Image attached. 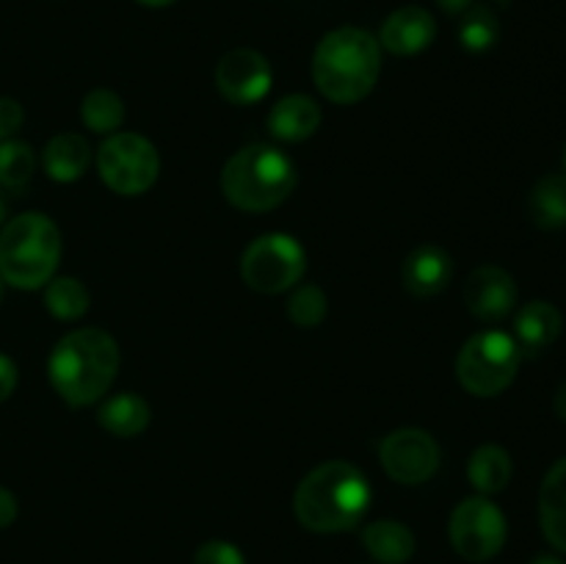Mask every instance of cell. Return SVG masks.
Segmentation results:
<instances>
[{"instance_id": "33", "label": "cell", "mask_w": 566, "mask_h": 564, "mask_svg": "<svg viewBox=\"0 0 566 564\" xmlns=\"http://www.w3.org/2000/svg\"><path fill=\"white\" fill-rule=\"evenodd\" d=\"M553 407H556V415H558V418H562L564 424H566V382H564L562 387H558L556 401H553Z\"/></svg>"}, {"instance_id": "13", "label": "cell", "mask_w": 566, "mask_h": 564, "mask_svg": "<svg viewBox=\"0 0 566 564\" xmlns=\"http://www.w3.org/2000/svg\"><path fill=\"white\" fill-rule=\"evenodd\" d=\"M434 36L437 22L431 11L420 9V6H403L385 20L379 44L396 55H415L423 53L434 42Z\"/></svg>"}, {"instance_id": "25", "label": "cell", "mask_w": 566, "mask_h": 564, "mask_svg": "<svg viewBox=\"0 0 566 564\" xmlns=\"http://www.w3.org/2000/svg\"><path fill=\"white\" fill-rule=\"evenodd\" d=\"M88 291L81 280L75 276H55L44 288V304L50 313L61 321H75L81 318L88 310Z\"/></svg>"}, {"instance_id": "14", "label": "cell", "mask_w": 566, "mask_h": 564, "mask_svg": "<svg viewBox=\"0 0 566 564\" xmlns=\"http://www.w3.org/2000/svg\"><path fill=\"white\" fill-rule=\"evenodd\" d=\"M453 276V260L451 254L442 247L434 243H426L418 247L415 252H409V258L403 260L401 280L412 296L418 299H431L437 293H442L448 288Z\"/></svg>"}, {"instance_id": "19", "label": "cell", "mask_w": 566, "mask_h": 564, "mask_svg": "<svg viewBox=\"0 0 566 564\" xmlns=\"http://www.w3.org/2000/svg\"><path fill=\"white\" fill-rule=\"evenodd\" d=\"M97 420L114 437H136L149 426L153 409L136 393H116V396L105 398V404L97 412Z\"/></svg>"}, {"instance_id": "32", "label": "cell", "mask_w": 566, "mask_h": 564, "mask_svg": "<svg viewBox=\"0 0 566 564\" xmlns=\"http://www.w3.org/2000/svg\"><path fill=\"white\" fill-rule=\"evenodd\" d=\"M437 6H440L446 14H464V11L473 6V0H437Z\"/></svg>"}, {"instance_id": "11", "label": "cell", "mask_w": 566, "mask_h": 564, "mask_svg": "<svg viewBox=\"0 0 566 564\" xmlns=\"http://www.w3.org/2000/svg\"><path fill=\"white\" fill-rule=\"evenodd\" d=\"M271 81L269 59L252 48L230 50L216 64V88L235 105L260 103L269 94Z\"/></svg>"}, {"instance_id": "29", "label": "cell", "mask_w": 566, "mask_h": 564, "mask_svg": "<svg viewBox=\"0 0 566 564\" xmlns=\"http://www.w3.org/2000/svg\"><path fill=\"white\" fill-rule=\"evenodd\" d=\"M22 105L11 97H0V142H9L17 130L22 127Z\"/></svg>"}, {"instance_id": "38", "label": "cell", "mask_w": 566, "mask_h": 564, "mask_svg": "<svg viewBox=\"0 0 566 564\" xmlns=\"http://www.w3.org/2000/svg\"><path fill=\"white\" fill-rule=\"evenodd\" d=\"M564 166H566V153H564Z\"/></svg>"}, {"instance_id": "8", "label": "cell", "mask_w": 566, "mask_h": 564, "mask_svg": "<svg viewBox=\"0 0 566 564\" xmlns=\"http://www.w3.org/2000/svg\"><path fill=\"white\" fill-rule=\"evenodd\" d=\"M307 269V252L287 232H269L247 247L241 258V276L252 291L274 293L296 285Z\"/></svg>"}, {"instance_id": "36", "label": "cell", "mask_w": 566, "mask_h": 564, "mask_svg": "<svg viewBox=\"0 0 566 564\" xmlns=\"http://www.w3.org/2000/svg\"><path fill=\"white\" fill-rule=\"evenodd\" d=\"M6 210H9V205H6L3 188H0V224H3V219H6Z\"/></svg>"}, {"instance_id": "37", "label": "cell", "mask_w": 566, "mask_h": 564, "mask_svg": "<svg viewBox=\"0 0 566 564\" xmlns=\"http://www.w3.org/2000/svg\"><path fill=\"white\" fill-rule=\"evenodd\" d=\"M0 302H3V280H0Z\"/></svg>"}, {"instance_id": "12", "label": "cell", "mask_w": 566, "mask_h": 564, "mask_svg": "<svg viewBox=\"0 0 566 564\" xmlns=\"http://www.w3.org/2000/svg\"><path fill=\"white\" fill-rule=\"evenodd\" d=\"M464 304L481 321H503L517 304V282L501 265H481L462 288Z\"/></svg>"}, {"instance_id": "1", "label": "cell", "mask_w": 566, "mask_h": 564, "mask_svg": "<svg viewBox=\"0 0 566 564\" xmlns=\"http://www.w3.org/2000/svg\"><path fill=\"white\" fill-rule=\"evenodd\" d=\"M119 370V346L97 326H83L55 343L48 374L70 407H92L111 390Z\"/></svg>"}, {"instance_id": "20", "label": "cell", "mask_w": 566, "mask_h": 564, "mask_svg": "<svg viewBox=\"0 0 566 564\" xmlns=\"http://www.w3.org/2000/svg\"><path fill=\"white\" fill-rule=\"evenodd\" d=\"M365 551L381 564H403L415 556V534L398 520H376L363 531Z\"/></svg>"}, {"instance_id": "5", "label": "cell", "mask_w": 566, "mask_h": 564, "mask_svg": "<svg viewBox=\"0 0 566 564\" xmlns=\"http://www.w3.org/2000/svg\"><path fill=\"white\" fill-rule=\"evenodd\" d=\"M61 260V232L44 213H20L0 230V280L20 291L48 285Z\"/></svg>"}, {"instance_id": "24", "label": "cell", "mask_w": 566, "mask_h": 564, "mask_svg": "<svg viewBox=\"0 0 566 564\" xmlns=\"http://www.w3.org/2000/svg\"><path fill=\"white\" fill-rule=\"evenodd\" d=\"M33 171H36V153L31 144L17 142V138L0 142V188L14 194L25 191Z\"/></svg>"}, {"instance_id": "21", "label": "cell", "mask_w": 566, "mask_h": 564, "mask_svg": "<svg viewBox=\"0 0 566 564\" xmlns=\"http://www.w3.org/2000/svg\"><path fill=\"white\" fill-rule=\"evenodd\" d=\"M512 457H509L506 448L501 446L475 448L468 464L470 484H473L481 495H495V492L506 490L509 481H512Z\"/></svg>"}, {"instance_id": "15", "label": "cell", "mask_w": 566, "mask_h": 564, "mask_svg": "<svg viewBox=\"0 0 566 564\" xmlns=\"http://www.w3.org/2000/svg\"><path fill=\"white\" fill-rule=\"evenodd\" d=\"M562 326L564 318L556 304L545 302V299H534L514 318V341H517L520 352L536 357L547 346H553V341L562 335Z\"/></svg>"}, {"instance_id": "27", "label": "cell", "mask_w": 566, "mask_h": 564, "mask_svg": "<svg viewBox=\"0 0 566 564\" xmlns=\"http://www.w3.org/2000/svg\"><path fill=\"white\" fill-rule=\"evenodd\" d=\"M329 313V302H326V293L318 285H302L296 288L291 299H287V315L296 326L304 330H313Z\"/></svg>"}, {"instance_id": "18", "label": "cell", "mask_w": 566, "mask_h": 564, "mask_svg": "<svg viewBox=\"0 0 566 564\" xmlns=\"http://www.w3.org/2000/svg\"><path fill=\"white\" fill-rule=\"evenodd\" d=\"M42 164L50 180L75 182L77 177L86 175L88 164H92V149H88L86 138L77 136V133H61L48 142Z\"/></svg>"}, {"instance_id": "9", "label": "cell", "mask_w": 566, "mask_h": 564, "mask_svg": "<svg viewBox=\"0 0 566 564\" xmlns=\"http://www.w3.org/2000/svg\"><path fill=\"white\" fill-rule=\"evenodd\" d=\"M506 531L503 512L484 495L459 503L451 514V525H448L453 551L468 562H486V558L497 556L501 547L506 545Z\"/></svg>"}, {"instance_id": "7", "label": "cell", "mask_w": 566, "mask_h": 564, "mask_svg": "<svg viewBox=\"0 0 566 564\" xmlns=\"http://www.w3.org/2000/svg\"><path fill=\"white\" fill-rule=\"evenodd\" d=\"M97 171L105 186L122 197H138L158 180L160 158L149 138L138 133H111L97 153Z\"/></svg>"}, {"instance_id": "22", "label": "cell", "mask_w": 566, "mask_h": 564, "mask_svg": "<svg viewBox=\"0 0 566 564\" xmlns=\"http://www.w3.org/2000/svg\"><path fill=\"white\" fill-rule=\"evenodd\" d=\"M528 216L542 230H556L566 224V177L547 175L531 188Z\"/></svg>"}, {"instance_id": "10", "label": "cell", "mask_w": 566, "mask_h": 564, "mask_svg": "<svg viewBox=\"0 0 566 564\" xmlns=\"http://www.w3.org/2000/svg\"><path fill=\"white\" fill-rule=\"evenodd\" d=\"M379 459L398 484H423L440 468V446L423 429H396L381 440Z\"/></svg>"}, {"instance_id": "3", "label": "cell", "mask_w": 566, "mask_h": 564, "mask_svg": "<svg viewBox=\"0 0 566 564\" xmlns=\"http://www.w3.org/2000/svg\"><path fill=\"white\" fill-rule=\"evenodd\" d=\"M381 72V44L363 28H335L313 55V81L326 100L359 103L374 92Z\"/></svg>"}, {"instance_id": "34", "label": "cell", "mask_w": 566, "mask_h": 564, "mask_svg": "<svg viewBox=\"0 0 566 564\" xmlns=\"http://www.w3.org/2000/svg\"><path fill=\"white\" fill-rule=\"evenodd\" d=\"M142 6H149V9H166V6L177 3V0H138Z\"/></svg>"}, {"instance_id": "23", "label": "cell", "mask_w": 566, "mask_h": 564, "mask_svg": "<svg viewBox=\"0 0 566 564\" xmlns=\"http://www.w3.org/2000/svg\"><path fill=\"white\" fill-rule=\"evenodd\" d=\"M81 119L86 122L88 130L111 136L125 122V103L111 88H92L81 103Z\"/></svg>"}, {"instance_id": "16", "label": "cell", "mask_w": 566, "mask_h": 564, "mask_svg": "<svg viewBox=\"0 0 566 564\" xmlns=\"http://www.w3.org/2000/svg\"><path fill=\"white\" fill-rule=\"evenodd\" d=\"M321 127V105L307 94H287L271 108L269 130L280 142H304Z\"/></svg>"}, {"instance_id": "30", "label": "cell", "mask_w": 566, "mask_h": 564, "mask_svg": "<svg viewBox=\"0 0 566 564\" xmlns=\"http://www.w3.org/2000/svg\"><path fill=\"white\" fill-rule=\"evenodd\" d=\"M17 387V365L6 354H0V404L14 393Z\"/></svg>"}, {"instance_id": "28", "label": "cell", "mask_w": 566, "mask_h": 564, "mask_svg": "<svg viewBox=\"0 0 566 564\" xmlns=\"http://www.w3.org/2000/svg\"><path fill=\"white\" fill-rule=\"evenodd\" d=\"M193 564H247V558H243V553L232 542L210 540L199 545V551L193 553Z\"/></svg>"}, {"instance_id": "2", "label": "cell", "mask_w": 566, "mask_h": 564, "mask_svg": "<svg viewBox=\"0 0 566 564\" xmlns=\"http://www.w3.org/2000/svg\"><path fill=\"white\" fill-rule=\"evenodd\" d=\"M370 484L352 462H324L298 484L293 509L304 529L315 534L348 531L365 518L370 506Z\"/></svg>"}, {"instance_id": "31", "label": "cell", "mask_w": 566, "mask_h": 564, "mask_svg": "<svg viewBox=\"0 0 566 564\" xmlns=\"http://www.w3.org/2000/svg\"><path fill=\"white\" fill-rule=\"evenodd\" d=\"M17 520V498L6 487H0V529H9Z\"/></svg>"}, {"instance_id": "17", "label": "cell", "mask_w": 566, "mask_h": 564, "mask_svg": "<svg viewBox=\"0 0 566 564\" xmlns=\"http://www.w3.org/2000/svg\"><path fill=\"white\" fill-rule=\"evenodd\" d=\"M539 523L547 542L566 553V457L558 459L542 481Z\"/></svg>"}, {"instance_id": "6", "label": "cell", "mask_w": 566, "mask_h": 564, "mask_svg": "<svg viewBox=\"0 0 566 564\" xmlns=\"http://www.w3.org/2000/svg\"><path fill=\"white\" fill-rule=\"evenodd\" d=\"M517 341L501 330H486L470 337L457 357L459 385L479 398L501 396L520 368Z\"/></svg>"}, {"instance_id": "4", "label": "cell", "mask_w": 566, "mask_h": 564, "mask_svg": "<svg viewBox=\"0 0 566 564\" xmlns=\"http://www.w3.org/2000/svg\"><path fill=\"white\" fill-rule=\"evenodd\" d=\"M296 188V166L271 144H249L238 149L221 171V191L247 213H263L285 202Z\"/></svg>"}, {"instance_id": "26", "label": "cell", "mask_w": 566, "mask_h": 564, "mask_svg": "<svg viewBox=\"0 0 566 564\" xmlns=\"http://www.w3.org/2000/svg\"><path fill=\"white\" fill-rule=\"evenodd\" d=\"M497 36H501V22L492 14L490 9H481V6H470L462 14L459 22V42L470 53H486L490 48H495Z\"/></svg>"}, {"instance_id": "35", "label": "cell", "mask_w": 566, "mask_h": 564, "mask_svg": "<svg viewBox=\"0 0 566 564\" xmlns=\"http://www.w3.org/2000/svg\"><path fill=\"white\" fill-rule=\"evenodd\" d=\"M531 564H564V562H562V558H556V556H536Z\"/></svg>"}]
</instances>
